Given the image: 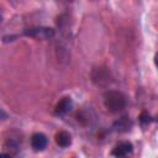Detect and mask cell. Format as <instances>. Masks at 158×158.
Masks as SVG:
<instances>
[{"label": "cell", "instance_id": "1", "mask_svg": "<svg viewBox=\"0 0 158 158\" xmlns=\"http://www.w3.org/2000/svg\"><path fill=\"white\" fill-rule=\"evenodd\" d=\"M104 105L112 114L120 112L126 107V96L121 91L109 90L104 94Z\"/></svg>", "mask_w": 158, "mask_h": 158}, {"label": "cell", "instance_id": "2", "mask_svg": "<svg viewBox=\"0 0 158 158\" xmlns=\"http://www.w3.org/2000/svg\"><path fill=\"white\" fill-rule=\"evenodd\" d=\"M26 36L30 37H40V38H52L54 36V30L49 27H31L25 30L23 32Z\"/></svg>", "mask_w": 158, "mask_h": 158}, {"label": "cell", "instance_id": "3", "mask_svg": "<svg viewBox=\"0 0 158 158\" xmlns=\"http://www.w3.org/2000/svg\"><path fill=\"white\" fill-rule=\"evenodd\" d=\"M93 81L96 85H106L110 81V74L105 68H95L93 70Z\"/></svg>", "mask_w": 158, "mask_h": 158}, {"label": "cell", "instance_id": "4", "mask_svg": "<svg viewBox=\"0 0 158 158\" xmlns=\"http://www.w3.org/2000/svg\"><path fill=\"white\" fill-rule=\"evenodd\" d=\"M73 109V101L70 98L65 96V98H62L57 105H56V114L59 115V116H64L67 114H69Z\"/></svg>", "mask_w": 158, "mask_h": 158}, {"label": "cell", "instance_id": "5", "mask_svg": "<svg viewBox=\"0 0 158 158\" xmlns=\"http://www.w3.org/2000/svg\"><path fill=\"white\" fill-rule=\"evenodd\" d=\"M133 151V146L131 142H120L118 144H116L112 149V156H116V157H126L128 154H131Z\"/></svg>", "mask_w": 158, "mask_h": 158}, {"label": "cell", "instance_id": "6", "mask_svg": "<svg viewBox=\"0 0 158 158\" xmlns=\"http://www.w3.org/2000/svg\"><path fill=\"white\" fill-rule=\"evenodd\" d=\"M48 144V138L43 133H33L31 137V146L35 151H43Z\"/></svg>", "mask_w": 158, "mask_h": 158}, {"label": "cell", "instance_id": "7", "mask_svg": "<svg viewBox=\"0 0 158 158\" xmlns=\"http://www.w3.org/2000/svg\"><path fill=\"white\" fill-rule=\"evenodd\" d=\"M56 143L62 147V148H67L70 146L72 143V136L69 132L67 131H59L57 135H56Z\"/></svg>", "mask_w": 158, "mask_h": 158}, {"label": "cell", "instance_id": "8", "mask_svg": "<svg viewBox=\"0 0 158 158\" xmlns=\"http://www.w3.org/2000/svg\"><path fill=\"white\" fill-rule=\"evenodd\" d=\"M131 127H132V121L127 116H123V117L118 118V121H116L114 123V128L118 132H127V131L131 130Z\"/></svg>", "mask_w": 158, "mask_h": 158}, {"label": "cell", "instance_id": "9", "mask_svg": "<svg viewBox=\"0 0 158 158\" xmlns=\"http://www.w3.org/2000/svg\"><path fill=\"white\" fill-rule=\"evenodd\" d=\"M139 121H141V123L143 126H146V125H148L151 122V116L147 112H142L141 116H139Z\"/></svg>", "mask_w": 158, "mask_h": 158}, {"label": "cell", "instance_id": "10", "mask_svg": "<svg viewBox=\"0 0 158 158\" xmlns=\"http://www.w3.org/2000/svg\"><path fill=\"white\" fill-rule=\"evenodd\" d=\"M154 63H156V67L158 68V53L154 56Z\"/></svg>", "mask_w": 158, "mask_h": 158}]
</instances>
